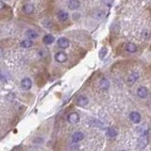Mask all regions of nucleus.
Returning <instances> with one entry per match:
<instances>
[{"label": "nucleus", "instance_id": "15", "mask_svg": "<svg viewBox=\"0 0 151 151\" xmlns=\"http://www.w3.org/2000/svg\"><path fill=\"white\" fill-rule=\"evenodd\" d=\"M147 143V134L141 135V138L139 140V146L140 148H143Z\"/></svg>", "mask_w": 151, "mask_h": 151}, {"label": "nucleus", "instance_id": "24", "mask_svg": "<svg viewBox=\"0 0 151 151\" xmlns=\"http://www.w3.org/2000/svg\"><path fill=\"white\" fill-rule=\"evenodd\" d=\"M122 151H125V150H122Z\"/></svg>", "mask_w": 151, "mask_h": 151}, {"label": "nucleus", "instance_id": "2", "mask_svg": "<svg viewBox=\"0 0 151 151\" xmlns=\"http://www.w3.org/2000/svg\"><path fill=\"white\" fill-rule=\"evenodd\" d=\"M55 60L58 62L62 63V62H66V60H67V55L64 52H62V51L58 52V53H56V54H55Z\"/></svg>", "mask_w": 151, "mask_h": 151}, {"label": "nucleus", "instance_id": "22", "mask_svg": "<svg viewBox=\"0 0 151 151\" xmlns=\"http://www.w3.org/2000/svg\"><path fill=\"white\" fill-rule=\"evenodd\" d=\"M3 56H4V50H3V48L0 46V58H2Z\"/></svg>", "mask_w": 151, "mask_h": 151}, {"label": "nucleus", "instance_id": "13", "mask_svg": "<svg viewBox=\"0 0 151 151\" xmlns=\"http://www.w3.org/2000/svg\"><path fill=\"white\" fill-rule=\"evenodd\" d=\"M99 87L102 90H108L109 87V81L105 78H102L101 80L99 81Z\"/></svg>", "mask_w": 151, "mask_h": 151}, {"label": "nucleus", "instance_id": "20", "mask_svg": "<svg viewBox=\"0 0 151 151\" xmlns=\"http://www.w3.org/2000/svg\"><path fill=\"white\" fill-rule=\"evenodd\" d=\"M107 48L106 47H102L101 49H100V51H99V58L101 59V60H103L105 57H106V55H107Z\"/></svg>", "mask_w": 151, "mask_h": 151}, {"label": "nucleus", "instance_id": "19", "mask_svg": "<svg viewBox=\"0 0 151 151\" xmlns=\"http://www.w3.org/2000/svg\"><path fill=\"white\" fill-rule=\"evenodd\" d=\"M117 134H118V132H117V130H115V128L109 127L107 130V135L109 136V137L114 138V137H116V136H117Z\"/></svg>", "mask_w": 151, "mask_h": 151}, {"label": "nucleus", "instance_id": "14", "mask_svg": "<svg viewBox=\"0 0 151 151\" xmlns=\"http://www.w3.org/2000/svg\"><path fill=\"white\" fill-rule=\"evenodd\" d=\"M80 5V3L78 0H70L69 2H68V8L71 10H77L78 8Z\"/></svg>", "mask_w": 151, "mask_h": 151}, {"label": "nucleus", "instance_id": "3", "mask_svg": "<svg viewBox=\"0 0 151 151\" xmlns=\"http://www.w3.org/2000/svg\"><path fill=\"white\" fill-rule=\"evenodd\" d=\"M21 86L22 88H24L25 90H29L32 86V81L31 79L28 78H25L21 80Z\"/></svg>", "mask_w": 151, "mask_h": 151}, {"label": "nucleus", "instance_id": "21", "mask_svg": "<svg viewBox=\"0 0 151 151\" xmlns=\"http://www.w3.org/2000/svg\"><path fill=\"white\" fill-rule=\"evenodd\" d=\"M4 8H5V3L2 2V1H0V10H3Z\"/></svg>", "mask_w": 151, "mask_h": 151}, {"label": "nucleus", "instance_id": "16", "mask_svg": "<svg viewBox=\"0 0 151 151\" xmlns=\"http://www.w3.org/2000/svg\"><path fill=\"white\" fill-rule=\"evenodd\" d=\"M126 50L128 53H134V52H136V50H137V46L132 43H127L126 44Z\"/></svg>", "mask_w": 151, "mask_h": 151}, {"label": "nucleus", "instance_id": "9", "mask_svg": "<svg viewBox=\"0 0 151 151\" xmlns=\"http://www.w3.org/2000/svg\"><path fill=\"white\" fill-rule=\"evenodd\" d=\"M58 18L60 21L62 22H66L69 18V15L66 12L65 10H59L58 11Z\"/></svg>", "mask_w": 151, "mask_h": 151}, {"label": "nucleus", "instance_id": "23", "mask_svg": "<svg viewBox=\"0 0 151 151\" xmlns=\"http://www.w3.org/2000/svg\"><path fill=\"white\" fill-rule=\"evenodd\" d=\"M0 80H1V81H6V78H4V77H3V76H2L1 74H0Z\"/></svg>", "mask_w": 151, "mask_h": 151}, {"label": "nucleus", "instance_id": "12", "mask_svg": "<svg viewBox=\"0 0 151 151\" xmlns=\"http://www.w3.org/2000/svg\"><path fill=\"white\" fill-rule=\"evenodd\" d=\"M139 78V74L138 73H132L130 76H128V78H127V83L130 85H132L134 84V83L136 82V80Z\"/></svg>", "mask_w": 151, "mask_h": 151}, {"label": "nucleus", "instance_id": "7", "mask_svg": "<svg viewBox=\"0 0 151 151\" xmlns=\"http://www.w3.org/2000/svg\"><path fill=\"white\" fill-rule=\"evenodd\" d=\"M23 11H24V13L25 14H31L33 11H34V6L32 5V4H26V5L23 6Z\"/></svg>", "mask_w": 151, "mask_h": 151}, {"label": "nucleus", "instance_id": "8", "mask_svg": "<svg viewBox=\"0 0 151 151\" xmlns=\"http://www.w3.org/2000/svg\"><path fill=\"white\" fill-rule=\"evenodd\" d=\"M26 35L28 38V40H34V39H37V38L39 37L38 32L35 31V30H33V29H28V31L26 32Z\"/></svg>", "mask_w": 151, "mask_h": 151}, {"label": "nucleus", "instance_id": "4", "mask_svg": "<svg viewBox=\"0 0 151 151\" xmlns=\"http://www.w3.org/2000/svg\"><path fill=\"white\" fill-rule=\"evenodd\" d=\"M84 138V134L82 133L80 131H77L75 132V133L72 135V142L73 143H78L83 140Z\"/></svg>", "mask_w": 151, "mask_h": 151}, {"label": "nucleus", "instance_id": "5", "mask_svg": "<svg viewBox=\"0 0 151 151\" xmlns=\"http://www.w3.org/2000/svg\"><path fill=\"white\" fill-rule=\"evenodd\" d=\"M58 46L60 48H62V49H65L69 46V41L66 38H60L58 40Z\"/></svg>", "mask_w": 151, "mask_h": 151}, {"label": "nucleus", "instance_id": "11", "mask_svg": "<svg viewBox=\"0 0 151 151\" xmlns=\"http://www.w3.org/2000/svg\"><path fill=\"white\" fill-rule=\"evenodd\" d=\"M88 98H87L86 96H78V99H77V104L78 106H80V107H84V106H86L87 104H88Z\"/></svg>", "mask_w": 151, "mask_h": 151}, {"label": "nucleus", "instance_id": "17", "mask_svg": "<svg viewBox=\"0 0 151 151\" xmlns=\"http://www.w3.org/2000/svg\"><path fill=\"white\" fill-rule=\"evenodd\" d=\"M54 40H55L54 36L50 35V34H47V35H45L43 38V42L45 44H51L53 42H54Z\"/></svg>", "mask_w": 151, "mask_h": 151}, {"label": "nucleus", "instance_id": "1", "mask_svg": "<svg viewBox=\"0 0 151 151\" xmlns=\"http://www.w3.org/2000/svg\"><path fill=\"white\" fill-rule=\"evenodd\" d=\"M130 118L134 124H139L140 122H141L142 117H141V114H140L138 112H132L130 114Z\"/></svg>", "mask_w": 151, "mask_h": 151}, {"label": "nucleus", "instance_id": "6", "mask_svg": "<svg viewBox=\"0 0 151 151\" xmlns=\"http://www.w3.org/2000/svg\"><path fill=\"white\" fill-rule=\"evenodd\" d=\"M137 94H138L139 97L145 98V97H147V96H148V90H147L145 87L142 86V87H140V88H138Z\"/></svg>", "mask_w": 151, "mask_h": 151}, {"label": "nucleus", "instance_id": "10", "mask_svg": "<svg viewBox=\"0 0 151 151\" xmlns=\"http://www.w3.org/2000/svg\"><path fill=\"white\" fill-rule=\"evenodd\" d=\"M67 120L69 121L70 123H73V124L78 123V120H79V116H78V114L77 112H72V113H70L69 115H68Z\"/></svg>", "mask_w": 151, "mask_h": 151}, {"label": "nucleus", "instance_id": "18", "mask_svg": "<svg viewBox=\"0 0 151 151\" xmlns=\"http://www.w3.org/2000/svg\"><path fill=\"white\" fill-rule=\"evenodd\" d=\"M20 45L22 47H24V48H28V47H31L32 45H33V43H32V41L31 40H28V39H26L24 41H22L21 43H20Z\"/></svg>", "mask_w": 151, "mask_h": 151}]
</instances>
